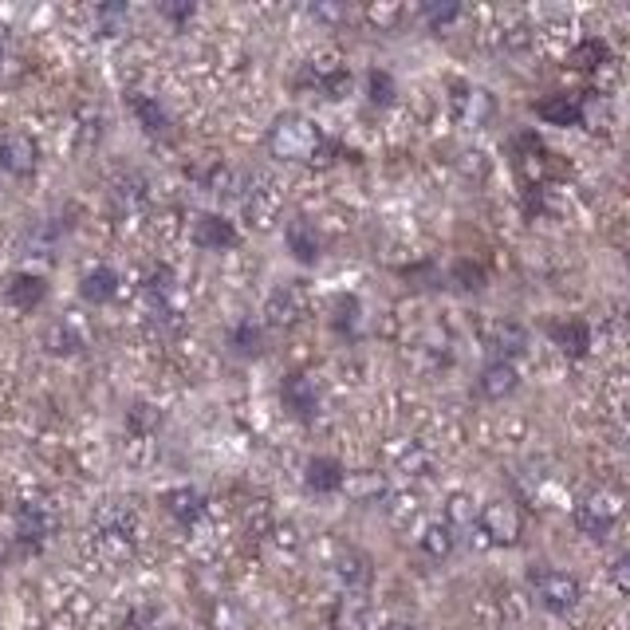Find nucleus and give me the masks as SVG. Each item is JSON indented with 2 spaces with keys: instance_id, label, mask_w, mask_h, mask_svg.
Segmentation results:
<instances>
[{
  "instance_id": "obj_10",
  "label": "nucleus",
  "mask_w": 630,
  "mask_h": 630,
  "mask_svg": "<svg viewBox=\"0 0 630 630\" xmlns=\"http://www.w3.org/2000/svg\"><path fill=\"white\" fill-rule=\"evenodd\" d=\"M130 111H134V119H138V126H142L146 134H154V138H162V142L174 138V119H170V111H166L154 95H130Z\"/></svg>"
},
{
  "instance_id": "obj_15",
  "label": "nucleus",
  "mask_w": 630,
  "mask_h": 630,
  "mask_svg": "<svg viewBox=\"0 0 630 630\" xmlns=\"http://www.w3.org/2000/svg\"><path fill=\"white\" fill-rule=\"evenodd\" d=\"M339 489H343L355 504H371L386 493V477H382L378 469H347Z\"/></svg>"
},
{
  "instance_id": "obj_24",
  "label": "nucleus",
  "mask_w": 630,
  "mask_h": 630,
  "mask_svg": "<svg viewBox=\"0 0 630 630\" xmlns=\"http://www.w3.org/2000/svg\"><path fill=\"white\" fill-rule=\"evenodd\" d=\"M359 315H363V308H359L355 296H339L335 308H331V327H335L339 335L355 339V335H359Z\"/></svg>"
},
{
  "instance_id": "obj_35",
  "label": "nucleus",
  "mask_w": 630,
  "mask_h": 630,
  "mask_svg": "<svg viewBox=\"0 0 630 630\" xmlns=\"http://www.w3.org/2000/svg\"><path fill=\"white\" fill-rule=\"evenodd\" d=\"M123 630H158V619H154V611L138 607V611H130V619L123 623Z\"/></svg>"
},
{
  "instance_id": "obj_1",
  "label": "nucleus",
  "mask_w": 630,
  "mask_h": 630,
  "mask_svg": "<svg viewBox=\"0 0 630 630\" xmlns=\"http://www.w3.org/2000/svg\"><path fill=\"white\" fill-rule=\"evenodd\" d=\"M264 142H268V154L280 162H315L323 150V130L300 111H284L272 119Z\"/></svg>"
},
{
  "instance_id": "obj_32",
  "label": "nucleus",
  "mask_w": 630,
  "mask_h": 630,
  "mask_svg": "<svg viewBox=\"0 0 630 630\" xmlns=\"http://www.w3.org/2000/svg\"><path fill=\"white\" fill-rule=\"evenodd\" d=\"M422 16H426V24H430V28H445V24H453V20L461 16V4H457V0L426 4V8H422Z\"/></svg>"
},
{
  "instance_id": "obj_33",
  "label": "nucleus",
  "mask_w": 630,
  "mask_h": 630,
  "mask_svg": "<svg viewBox=\"0 0 630 630\" xmlns=\"http://www.w3.org/2000/svg\"><path fill=\"white\" fill-rule=\"evenodd\" d=\"M193 12H197V8H193L189 0H178V4H158V16H162V20H170L174 28L189 24V20H193Z\"/></svg>"
},
{
  "instance_id": "obj_31",
  "label": "nucleus",
  "mask_w": 630,
  "mask_h": 630,
  "mask_svg": "<svg viewBox=\"0 0 630 630\" xmlns=\"http://www.w3.org/2000/svg\"><path fill=\"white\" fill-rule=\"evenodd\" d=\"M315 83H319V91H323L327 99H343V95L351 91V71H347V67H331V71L315 75Z\"/></svg>"
},
{
  "instance_id": "obj_8",
  "label": "nucleus",
  "mask_w": 630,
  "mask_h": 630,
  "mask_svg": "<svg viewBox=\"0 0 630 630\" xmlns=\"http://www.w3.org/2000/svg\"><path fill=\"white\" fill-rule=\"evenodd\" d=\"M548 339L571 355V359H583L587 351H591V327H587V319H579V315H564V319H552L548 323Z\"/></svg>"
},
{
  "instance_id": "obj_2",
  "label": "nucleus",
  "mask_w": 630,
  "mask_h": 630,
  "mask_svg": "<svg viewBox=\"0 0 630 630\" xmlns=\"http://www.w3.org/2000/svg\"><path fill=\"white\" fill-rule=\"evenodd\" d=\"M532 591H536V603L552 615H567L579 599H583V587L575 575L556 571V567H544V571H532Z\"/></svg>"
},
{
  "instance_id": "obj_29",
  "label": "nucleus",
  "mask_w": 630,
  "mask_h": 630,
  "mask_svg": "<svg viewBox=\"0 0 630 630\" xmlns=\"http://www.w3.org/2000/svg\"><path fill=\"white\" fill-rule=\"evenodd\" d=\"M268 315L276 319V323H296L304 308H300V300H296V292H272V300H268Z\"/></svg>"
},
{
  "instance_id": "obj_13",
  "label": "nucleus",
  "mask_w": 630,
  "mask_h": 630,
  "mask_svg": "<svg viewBox=\"0 0 630 630\" xmlns=\"http://www.w3.org/2000/svg\"><path fill=\"white\" fill-rule=\"evenodd\" d=\"M532 111H536L540 123L548 126H579V99L567 95V91H552V95L536 99Z\"/></svg>"
},
{
  "instance_id": "obj_28",
  "label": "nucleus",
  "mask_w": 630,
  "mask_h": 630,
  "mask_svg": "<svg viewBox=\"0 0 630 630\" xmlns=\"http://www.w3.org/2000/svg\"><path fill=\"white\" fill-rule=\"evenodd\" d=\"M422 548L430 560H445L453 552V528L449 524H430L426 536H422Z\"/></svg>"
},
{
  "instance_id": "obj_39",
  "label": "nucleus",
  "mask_w": 630,
  "mask_h": 630,
  "mask_svg": "<svg viewBox=\"0 0 630 630\" xmlns=\"http://www.w3.org/2000/svg\"><path fill=\"white\" fill-rule=\"evenodd\" d=\"M0 560H4V544H0Z\"/></svg>"
},
{
  "instance_id": "obj_14",
  "label": "nucleus",
  "mask_w": 630,
  "mask_h": 630,
  "mask_svg": "<svg viewBox=\"0 0 630 630\" xmlns=\"http://www.w3.org/2000/svg\"><path fill=\"white\" fill-rule=\"evenodd\" d=\"M516 386H520V375H516V367L508 363V359H497V363H489L481 378H477V390L489 398V402H501L508 394H516Z\"/></svg>"
},
{
  "instance_id": "obj_9",
  "label": "nucleus",
  "mask_w": 630,
  "mask_h": 630,
  "mask_svg": "<svg viewBox=\"0 0 630 630\" xmlns=\"http://www.w3.org/2000/svg\"><path fill=\"white\" fill-rule=\"evenodd\" d=\"M4 300L16 308V312H36L44 300H48V280L40 272H16L4 288Z\"/></svg>"
},
{
  "instance_id": "obj_5",
  "label": "nucleus",
  "mask_w": 630,
  "mask_h": 630,
  "mask_svg": "<svg viewBox=\"0 0 630 630\" xmlns=\"http://www.w3.org/2000/svg\"><path fill=\"white\" fill-rule=\"evenodd\" d=\"M189 237H193L197 249H205V252H229L241 245L237 225H233L229 217H221V213H201V217L193 221Z\"/></svg>"
},
{
  "instance_id": "obj_4",
  "label": "nucleus",
  "mask_w": 630,
  "mask_h": 630,
  "mask_svg": "<svg viewBox=\"0 0 630 630\" xmlns=\"http://www.w3.org/2000/svg\"><path fill=\"white\" fill-rule=\"evenodd\" d=\"M619 512H623V501H619L615 493H591L587 501L575 508V524H579V532H587L591 540H603V536L615 528Z\"/></svg>"
},
{
  "instance_id": "obj_12",
  "label": "nucleus",
  "mask_w": 630,
  "mask_h": 630,
  "mask_svg": "<svg viewBox=\"0 0 630 630\" xmlns=\"http://www.w3.org/2000/svg\"><path fill=\"white\" fill-rule=\"evenodd\" d=\"M453 91H457V95H453V111H457L461 123L481 126L493 115V95H489V91L469 87V83H453Z\"/></svg>"
},
{
  "instance_id": "obj_38",
  "label": "nucleus",
  "mask_w": 630,
  "mask_h": 630,
  "mask_svg": "<svg viewBox=\"0 0 630 630\" xmlns=\"http://www.w3.org/2000/svg\"><path fill=\"white\" fill-rule=\"evenodd\" d=\"M382 630H418V627H410V623H402V619H390Z\"/></svg>"
},
{
  "instance_id": "obj_11",
  "label": "nucleus",
  "mask_w": 630,
  "mask_h": 630,
  "mask_svg": "<svg viewBox=\"0 0 630 630\" xmlns=\"http://www.w3.org/2000/svg\"><path fill=\"white\" fill-rule=\"evenodd\" d=\"M343 473H347V465H343L339 457L315 453V457H308V465H304V485H308L312 493H339Z\"/></svg>"
},
{
  "instance_id": "obj_3",
  "label": "nucleus",
  "mask_w": 630,
  "mask_h": 630,
  "mask_svg": "<svg viewBox=\"0 0 630 630\" xmlns=\"http://www.w3.org/2000/svg\"><path fill=\"white\" fill-rule=\"evenodd\" d=\"M477 524H481V532L493 540V544H516L520 540V532H524V516H520V508L512 501H489L481 512H477Z\"/></svg>"
},
{
  "instance_id": "obj_16",
  "label": "nucleus",
  "mask_w": 630,
  "mask_h": 630,
  "mask_svg": "<svg viewBox=\"0 0 630 630\" xmlns=\"http://www.w3.org/2000/svg\"><path fill=\"white\" fill-rule=\"evenodd\" d=\"M79 296H83L87 304H111V300L119 296V272L107 268V264L91 268V272L83 276V284H79Z\"/></svg>"
},
{
  "instance_id": "obj_17",
  "label": "nucleus",
  "mask_w": 630,
  "mask_h": 630,
  "mask_svg": "<svg viewBox=\"0 0 630 630\" xmlns=\"http://www.w3.org/2000/svg\"><path fill=\"white\" fill-rule=\"evenodd\" d=\"M284 245H288V252H292L300 264H315V260H319V237H315V229L304 221V217L288 221V229H284Z\"/></svg>"
},
{
  "instance_id": "obj_37",
  "label": "nucleus",
  "mask_w": 630,
  "mask_h": 630,
  "mask_svg": "<svg viewBox=\"0 0 630 630\" xmlns=\"http://www.w3.org/2000/svg\"><path fill=\"white\" fill-rule=\"evenodd\" d=\"M315 16H323V20H335V16H343V8H327V4H319V8H312Z\"/></svg>"
},
{
  "instance_id": "obj_6",
  "label": "nucleus",
  "mask_w": 630,
  "mask_h": 630,
  "mask_svg": "<svg viewBox=\"0 0 630 630\" xmlns=\"http://www.w3.org/2000/svg\"><path fill=\"white\" fill-rule=\"evenodd\" d=\"M36 162H40V146H36V138L32 134H4L0 138V170L4 174H12V178H28L32 170H36Z\"/></svg>"
},
{
  "instance_id": "obj_26",
  "label": "nucleus",
  "mask_w": 630,
  "mask_h": 630,
  "mask_svg": "<svg viewBox=\"0 0 630 630\" xmlns=\"http://www.w3.org/2000/svg\"><path fill=\"white\" fill-rule=\"evenodd\" d=\"M449 280H453L461 292H481L489 276H485V264H477V260L465 256V260H457V264L449 268Z\"/></svg>"
},
{
  "instance_id": "obj_25",
  "label": "nucleus",
  "mask_w": 630,
  "mask_h": 630,
  "mask_svg": "<svg viewBox=\"0 0 630 630\" xmlns=\"http://www.w3.org/2000/svg\"><path fill=\"white\" fill-rule=\"evenodd\" d=\"M394 95H398L394 75H390L386 67H371V71H367V99H371L375 107H390Z\"/></svg>"
},
{
  "instance_id": "obj_27",
  "label": "nucleus",
  "mask_w": 630,
  "mask_h": 630,
  "mask_svg": "<svg viewBox=\"0 0 630 630\" xmlns=\"http://www.w3.org/2000/svg\"><path fill=\"white\" fill-rule=\"evenodd\" d=\"M229 343H233V351H237V355H260V351H264V331H260L252 319H245V323H237V327H233Z\"/></svg>"
},
{
  "instance_id": "obj_34",
  "label": "nucleus",
  "mask_w": 630,
  "mask_h": 630,
  "mask_svg": "<svg viewBox=\"0 0 630 630\" xmlns=\"http://www.w3.org/2000/svg\"><path fill=\"white\" fill-rule=\"evenodd\" d=\"M449 524H473V504H469V497H453L449 501Z\"/></svg>"
},
{
  "instance_id": "obj_21",
  "label": "nucleus",
  "mask_w": 630,
  "mask_h": 630,
  "mask_svg": "<svg viewBox=\"0 0 630 630\" xmlns=\"http://www.w3.org/2000/svg\"><path fill=\"white\" fill-rule=\"evenodd\" d=\"M335 571H339V579L347 583V591H363V587L371 583V575H375V571H371V560H367L363 552H343Z\"/></svg>"
},
{
  "instance_id": "obj_36",
  "label": "nucleus",
  "mask_w": 630,
  "mask_h": 630,
  "mask_svg": "<svg viewBox=\"0 0 630 630\" xmlns=\"http://www.w3.org/2000/svg\"><path fill=\"white\" fill-rule=\"evenodd\" d=\"M615 583H619V591H627V560L615 564Z\"/></svg>"
},
{
  "instance_id": "obj_7",
  "label": "nucleus",
  "mask_w": 630,
  "mask_h": 630,
  "mask_svg": "<svg viewBox=\"0 0 630 630\" xmlns=\"http://www.w3.org/2000/svg\"><path fill=\"white\" fill-rule=\"evenodd\" d=\"M280 402L300 422H312L315 414H319V390H315V382L308 375H284V382H280Z\"/></svg>"
},
{
  "instance_id": "obj_22",
  "label": "nucleus",
  "mask_w": 630,
  "mask_h": 630,
  "mask_svg": "<svg viewBox=\"0 0 630 630\" xmlns=\"http://www.w3.org/2000/svg\"><path fill=\"white\" fill-rule=\"evenodd\" d=\"M162 504H166V512L178 516L182 524L201 516V493H197V489H170V493H162Z\"/></svg>"
},
{
  "instance_id": "obj_19",
  "label": "nucleus",
  "mask_w": 630,
  "mask_h": 630,
  "mask_svg": "<svg viewBox=\"0 0 630 630\" xmlns=\"http://www.w3.org/2000/svg\"><path fill=\"white\" fill-rule=\"evenodd\" d=\"M607 60H611V44L599 40V36H587V40H579V44L567 52V63H571L575 71H595V67H603Z\"/></svg>"
},
{
  "instance_id": "obj_23",
  "label": "nucleus",
  "mask_w": 630,
  "mask_h": 630,
  "mask_svg": "<svg viewBox=\"0 0 630 630\" xmlns=\"http://www.w3.org/2000/svg\"><path fill=\"white\" fill-rule=\"evenodd\" d=\"M44 347H48L52 355H79V351H83V335H79L71 323H52V327L44 331Z\"/></svg>"
},
{
  "instance_id": "obj_18",
  "label": "nucleus",
  "mask_w": 630,
  "mask_h": 630,
  "mask_svg": "<svg viewBox=\"0 0 630 630\" xmlns=\"http://www.w3.org/2000/svg\"><path fill=\"white\" fill-rule=\"evenodd\" d=\"M331 627L335 630H371V607L359 595H343L331 611Z\"/></svg>"
},
{
  "instance_id": "obj_20",
  "label": "nucleus",
  "mask_w": 630,
  "mask_h": 630,
  "mask_svg": "<svg viewBox=\"0 0 630 630\" xmlns=\"http://www.w3.org/2000/svg\"><path fill=\"white\" fill-rule=\"evenodd\" d=\"M44 536H48V520H44V512L32 508V504L20 508V512H16V540H20L24 548H40Z\"/></svg>"
},
{
  "instance_id": "obj_30",
  "label": "nucleus",
  "mask_w": 630,
  "mask_h": 630,
  "mask_svg": "<svg viewBox=\"0 0 630 630\" xmlns=\"http://www.w3.org/2000/svg\"><path fill=\"white\" fill-rule=\"evenodd\" d=\"M95 20H99V32L103 36H119L130 20V8L126 4H99L95 8Z\"/></svg>"
}]
</instances>
